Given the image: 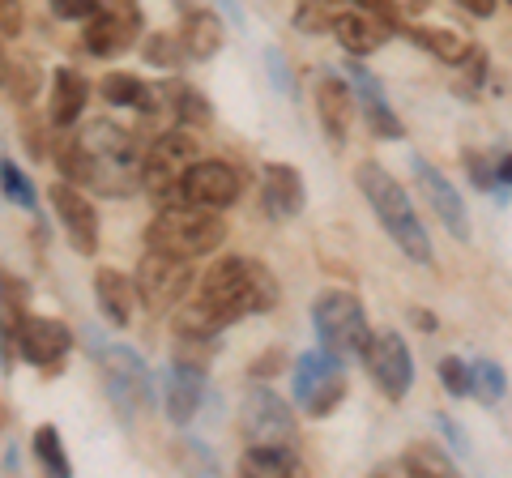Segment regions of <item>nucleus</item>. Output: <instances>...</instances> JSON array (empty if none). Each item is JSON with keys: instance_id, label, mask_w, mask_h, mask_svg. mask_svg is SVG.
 Instances as JSON below:
<instances>
[{"instance_id": "obj_37", "label": "nucleus", "mask_w": 512, "mask_h": 478, "mask_svg": "<svg viewBox=\"0 0 512 478\" xmlns=\"http://www.w3.org/2000/svg\"><path fill=\"white\" fill-rule=\"evenodd\" d=\"M52 13L64 22H77V18H90L94 13V0H52Z\"/></svg>"}, {"instance_id": "obj_10", "label": "nucleus", "mask_w": 512, "mask_h": 478, "mask_svg": "<svg viewBox=\"0 0 512 478\" xmlns=\"http://www.w3.org/2000/svg\"><path fill=\"white\" fill-rule=\"evenodd\" d=\"M248 444H295V414L274 389H252L239 410Z\"/></svg>"}, {"instance_id": "obj_2", "label": "nucleus", "mask_w": 512, "mask_h": 478, "mask_svg": "<svg viewBox=\"0 0 512 478\" xmlns=\"http://www.w3.org/2000/svg\"><path fill=\"white\" fill-rule=\"evenodd\" d=\"M150 248L158 252H171V257H184V261H197V257H210V252L222 248L227 239V222H222V210H210V205H197V201H171V205H158L154 222L146 227Z\"/></svg>"}, {"instance_id": "obj_33", "label": "nucleus", "mask_w": 512, "mask_h": 478, "mask_svg": "<svg viewBox=\"0 0 512 478\" xmlns=\"http://www.w3.org/2000/svg\"><path fill=\"white\" fill-rule=\"evenodd\" d=\"M146 56H150V65L175 69V65H180V60H184L188 52H184L180 35H154V39H150V47H146Z\"/></svg>"}, {"instance_id": "obj_43", "label": "nucleus", "mask_w": 512, "mask_h": 478, "mask_svg": "<svg viewBox=\"0 0 512 478\" xmlns=\"http://www.w3.org/2000/svg\"><path fill=\"white\" fill-rule=\"evenodd\" d=\"M508 5H512V0H508Z\"/></svg>"}, {"instance_id": "obj_18", "label": "nucleus", "mask_w": 512, "mask_h": 478, "mask_svg": "<svg viewBox=\"0 0 512 478\" xmlns=\"http://www.w3.org/2000/svg\"><path fill=\"white\" fill-rule=\"evenodd\" d=\"M333 35H338V43L350 56H372L376 47H384V39H389V22L372 9H350V13L333 18Z\"/></svg>"}, {"instance_id": "obj_32", "label": "nucleus", "mask_w": 512, "mask_h": 478, "mask_svg": "<svg viewBox=\"0 0 512 478\" xmlns=\"http://www.w3.org/2000/svg\"><path fill=\"white\" fill-rule=\"evenodd\" d=\"M474 389L483 393V402H500V397L508 393V380L500 372V363H474Z\"/></svg>"}, {"instance_id": "obj_35", "label": "nucleus", "mask_w": 512, "mask_h": 478, "mask_svg": "<svg viewBox=\"0 0 512 478\" xmlns=\"http://www.w3.org/2000/svg\"><path fill=\"white\" fill-rule=\"evenodd\" d=\"M295 22H299L303 35H320V30H325V26H333L329 9H325V0H303L299 13H295Z\"/></svg>"}, {"instance_id": "obj_19", "label": "nucleus", "mask_w": 512, "mask_h": 478, "mask_svg": "<svg viewBox=\"0 0 512 478\" xmlns=\"http://www.w3.org/2000/svg\"><path fill=\"white\" fill-rule=\"evenodd\" d=\"M261 197L269 205V214L278 218H295L303 214V201H308V188H303V175L286 163H265L261 171Z\"/></svg>"}, {"instance_id": "obj_7", "label": "nucleus", "mask_w": 512, "mask_h": 478, "mask_svg": "<svg viewBox=\"0 0 512 478\" xmlns=\"http://www.w3.org/2000/svg\"><path fill=\"white\" fill-rule=\"evenodd\" d=\"M291 389H295V402L320 419V414H333L338 402L346 397V372H342V355L333 350H308V355L295 359V372H291Z\"/></svg>"}, {"instance_id": "obj_25", "label": "nucleus", "mask_w": 512, "mask_h": 478, "mask_svg": "<svg viewBox=\"0 0 512 478\" xmlns=\"http://www.w3.org/2000/svg\"><path fill=\"white\" fill-rule=\"evenodd\" d=\"M414 39H419L427 52H436L440 60H448V65H461V60L470 56V43L461 39V30H453V26H423V30H414Z\"/></svg>"}, {"instance_id": "obj_27", "label": "nucleus", "mask_w": 512, "mask_h": 478, "mask_svg": "<svg viewBox=\"0 0 512 478\" xmlns=\"http://www.w3.org/2000/svg\"><path fill=\"white\" fill-rule=\"evenodd\" d=\"M171 111L184 129H205V124H210V103H205V94L188 90V86H171Z\"/></svg>"}, {"instance_id": "obj_42", "label": "nucleus", "mask_w": 512, "mask_h": 478, "mask_svg": "<svg viewBox=\"0 0 512 478\" xmlns=\"http://www.w3.org/2000/svg\"><path fill=\"white\" fill-rule=\"evenodd\" d=\"M9 73H13V60L5 56V47H0V86H9Z\"/></svg>"}, {"instance_id": "obj_13", "label": "nucleus", "mask_w": 512, "mask_h": 478, "mask_svg": "<svg viewBox=\"0 0 512 478\" xmlns=\"http://www.w3.org/2000/svg\"><path fill=\"white\" fill-rule=\"evenodd\" d=\"M244 193V180L231 163L222 158H197L188 167V180H184V197L197 201V205H210V210H231Z\"/></svg>"}, {"instance_id": "obj_15", "label": "nucleus", "mask_w": 512, "mask_h": 478, "mask_svg": "<svg viewBox=\"0 0 512 478\" xmlns=\"http://www.w3.org/2000/svg\"><path fill=\"white\" fill-rule=\"evenodd\" d=\"M201 397H205V368H192V363L175 359L167 376H163V406H167V419L171 423H192L201 410Z\"/></svg>"}, {"instance_id": "obj_41", "label": "nucleus", "mask_w": 512, "mask_h": 478, "mask_svg": "<svg viewBox=\"0 0 512 478\" xmlns=\"http://www.w3.org/2000/svg\"><path fill=\"white\" fill-rule=\"evenodd\" d=\"M355 5H359V9H372V13H389L397 0H355Z\"/></svg>"}, {"instance_id": "obj_40", "label": "nucleus", "mask_w": 512, "mask_h": 478, "mask_svg": "<svg viewBox=\"0 0 512 478\" xmlns=\"http://www.w3.org/2000/svg\"><path fill=\"white\" fill-rule=\"evenodd\" d=\"M495 175H500V184H504V188L512 184V154H504L500 163H495Z\"/></svg>"}, {"instance_id": "obj_8", "label": "nucleus", "mask_w": 512, "mask_h": 478, "mask_svg": "<svg viewBox=\"0 0 512 478\" xmlns=\"http://www.w3.org/2000/svg\"><path fill=\"white\" fill-rule=\"evenodd\" d=\"M137 304H146L150 316H167L175 304L188 299V286H192V269L184 257H171V252H158L150 248L137 265Z\"/></svg>"}, {"instance_id": "obj_5", "label": "nucleus", "mask_w": 512, "mask_h": 478, "mask_svg": "<svg viewBox=\"0 0 512 478\" xmlns=\"http://www.w3.org/2000/svg\"><path fill=\"white\" fill-rule=\"evenodd\" d=\"M192 163H197V137H192V129H184V124L167 129L141 158V188L158 205L184 201V180Z\"/></svg>"}, {"instance_id": "obj_23", "label": "nucleus", "mask_w": 512, "mask_h": 478, "mask_svg": "<svg viewBox=\"0 0 512 478\" xmlns=\"http://www.w3.org/2000/svg\"><path fill=\"white\" fill-rule=\"evenodd\" d=\"M222 30H227V26H222L218 13H210V9H192L188 18H184V26H180V43H184L188 60H210V56H218Z\"/></svg>"}, {"instance_id": "obj_26", "label": "nucleus", "mask_w": 512, "mask_h": 478, "mask_svg": "<svg viewBox=\"0 0 512 478\" xmlns=\"http://www.w3.org/2000/svg\"><path fill=\"white\" fill-rule=\"evenodd\" d=\"M146 82L141 77H133V73H107L103 82H99V94H103V103H111V107H137L141 99H146Z\"/></svg>"}, {"instance_id": "obj_17", "label": "nucleus", "mask_w": 512, "mask_h": 478, "mask_svg": "<svg viewBox=\"0 0 512 478\" xmlns=\"http://www.w3.org/2000/svg\"><path fill=\"white\" fill-rule=\"evenodd\" d=\"M316 116L320 124H325V133L333 146H346L350 137V124H355V94H350V86L342 82V77L325 73L316 86Z\"/></svg>"}, {"instance_id": "obj_21", "label": "nucleus", "mask_w": 512, "mask_h": 478, "mask_svg": "<svg viewBox=\"0 0 512 478\" xmlns=\"http://www.w3.org/2000/svg\"><path fill=\"white\" fill-rule=\"evenodd\" d=\"M94 299H99V312L107 316L111 325H128L133 321V299H137V286L128 282L120 269L111 265H99V274H94Z\"/></svg>"}, {"instance_id": "obj_3", "label": "nucleus", "mask_w": 512, "mask_h": 478, "mask_svg": "<svg viewBox=\"0 0 512 478\" xmlns=\"http://www.w3.org/2000/svg\"><path fill=\"white\" fill-rule=\"evenodd\" d=\"M359 188H363L367 205H372V214L380 218V227L393 235V244L402 248L410 261L431 265V239H427V231H423L419 214H414L406 188L397 184L380 163H363V167H359Z\"/></svg>"}, {"instance_id": "obj_24", "label": "nucleus", "mask_w": 512, "mask_h": 478, "mask_svg": "<svg viewBox=\"0 0 512 478\" xmlns=\"http://www.w3.org/2000/svg\"><path fill=\"white\" fill-rule=\"evenodd\" d=\"M299 470V457L291 444H252V449L239 457V474H265V478H282V474H295Z\"/></svg>"}, {"instance_id": "obj_20", "label": "nucleus", "mask_w": 512, "mask_h": 478, "mask_svg": "<svg viewBox=\"0 0 512 478\" xmlns=\"http://www.w3.org/2000/svg\"><path fill=\"white\" fill-rule=\"evenodd\" d=\"M86 99H90V82L82 73L73 69H56L52 77V107H47V120L52 129H73L86 111Z\"/></svg>"}, {"instance_id": "obj_29", "label": "nucleus", "mask_w": 512, "mask_h": 478, "mask_svg": "<svg viewBox=\"0 0 512 478\" xmlns=\"http://www.w3.org/2000/svg\"><path fill=\"white\" fill-rule=\"evenodd\" d=\"M406 474H436V478H453V461H448L436 444H414V449L402 457Z\"/></svg>"}, {"instance_id": "obj_12", "label": "nucleus", "mask_w": 512, "mask_h": 478, "mask_svg": "<svg viewBox=\"0 0 512 478\" xmlns=\"http://www.w3.org/2000/svg\"><path fill=\"white\" fill-rule=\"evenodd\" d=\"M47 201H52V210L60 218L64 235H69L73 252H82V257H94L99 252V210L86 201L82 188H73V180H60L52 184V193H47Z\"/></svg>"}, {"instance_id": "obj_1", "label": "nucleus", "mask_w": 512, "mask_h": 478, "mask_svg": "<svg viewBox=\"0 0 512 478\" xmlns=\"http://www.w3.org/2000/svg\"><path fill=\"white\" fill-rule=\"evenodd\" d=\"M278 308V282L261 261L227 257L201 278L197 295L188 299L175 316V333H201L218 338L222 329L244 321L252 312H274Z\"/></svg>"}, {"instance_id": "obj_36", "label": "nucleus", "mask_w": 512, "mask_h": 478, "mask_svg": "<svg viewBox=\"0 0 512 478\" xmlns=\"http://www.w3.org/2000/svg\"><path fill=\"white\" fill-rule=\"evenodd\" d=\"M466 167H470V180L478 188H500V175H495V158L478 154V150H466Z\"/></svg>"}, {"instance_id": "obj_34", "label": "nucleus", "mask_w": 512, "mask_h": 478, "mask_svg": "<svg viewBox=\"0 0 512 478\" xmlns=\"http://www.w3.org/2000/svg\"><path fill=\"white\" fill-rule=\"evenodd\" d=\"M35 90H39V69L26 65V60H18L13 73H9V94L18 103H30V99H35Z\"/></svg>"}, {"instance_id": "obj_9", "label": "nucleus", "mask_w": 512, "mask_h": 478, "mask_svg": "<svg viewBox=\"0 0 512 478\" xmlns=\"http://www.w3.org/2000/svg\"><path fill=\"white\" fill-rule=\"evenodd\" d=\"M13 342L18 355L35 368H60V359L73 350V329L52 316H13Z\"/></svg>"}, {"instance_id": "obj_6", "label": "nucleus", "mask_w": 512, "mask_h": 478, "mask_svg": "<svg viewBox=\"0 0 512 478\" xmlns=\"http://www.w3.org/2000/svg\"><path fill=\"white\" fill-rule=\"evenodd\" d=\"M312 325H316L320 346L342 359H363L367 342H372L367 316L350 291H320L312 304Z\"/></svg>"}, {"instance_id": "obj_4", "label": "nucleus", "mask_w": 512, "mask_h": 478, "mask_svg": "<svg viewBox=\"0 0 512 478\" xmlns=\"http://www.w3.org/2000/svg\"><path fill=\"white\" fill-rule=\"evenodd\" d=\"M86 346H90L94 368H99V376H103L107 397L116 402V410L124 414V419H133L137 410H146L154 402L150 368H146V359H141L133 346L107 342L99 329H86Z\"/></svg>"}, {"instance_id": "obj_28", "label": "nucleus", "mask_w": 512, "mask_h": 478, "mask_svg": "<svg viewBox=\"0 0 512 478\" xmlns=\"http://www.w3.org/2000/svg\"><path fill=\"white\" fill-rule=\"evenodd\" d=\"M35 457H39V466L47 474H60V478H69L73 466H69V457H64V444H60V432L52 423H43L39 432H35Z\"/></svg>"}, {"instance_id": "obj_14", "label": "nucleus", "mask_w": 512, "mask_h": 478, "mask_svg": "<svg viewBox=\"0 0 512 478\" xmlns=\"http://www.w3.org/2000/svg\"><path fill=\"white\" fill-rule=\"evenodd\" d=\"M137 9H94L90 18H86V30H82V39H86V52L90 56H120L128 52V47L137 43Z\"/></svg>"}, {"instance_id": "obj_11", "label": "nucleus", "mask_w": 512, "mask_h": 478, "mask_svg": "<svg viewBox=\"0 0 512 478\" xmlns=\"http://www.w3.org/2000/svg\"><path fill=\"white\" fill-rule=\"evenodd\" d=\"M363 363L372 380L384 389V397H406L414 385V359H410V346L397 338V333H372V342L363 350Z\"/></svg>"}, {"instance_id": "obj_39", "label": "nucleus", "mask_w": 512, "mask_h": 478, "mask_svg": "<svg viewBox=\"0 0 512 478\" xmlns=\"http://www.w3.org/2000/svg\"><path fill=\"white\" fill-rule=\"evenodd\" d=\"M265 60H269V73H274V82H278V90H291V86H286V73H282V56L274 52V47H269V52H265Z\"/></svg>"}, {"instance_id": "obj_38", "label": "nucleus", "mask_w": 512, "mask_h": 478, "mask_svg": "<svg viewBox=\"0 0 512 478\" xmlns=\"http://www.w3.org/2000/svg\"><path fill=\"white\" fill-rule=\"evenodd\" d=\"M457 5L466 13H474V18H491L495 13V0H457Z\"/></svg>"}, {"instance_id": "obj_30", "label": "nucleus", "mask_w": 512, "mask_h": 478, "mask_svg": "<svg viewBox=\"0 0 512 478\" xmlns=\"http://www.w3.org/2000/svg\"><path fill=\"white\" fill-rule=\"evenodd\" d=\"M0 188H5L9 201H18L22 210H35V184H30V175L13 163V158H0Z\"/></svg>"}, {"instance_id": "obj_31", "label": "nucleus", "mask_w": 512, "mask_h": 478, "mask_svg": "<svg viewBox=\"0 0 512 478\" xmlns=\"http://www.w3.org/2000/svg\"><path fill=\"white\" fill-rule=\"evenodd\" d=\"M440 385L453 397H470L474 393V368L448 355V359H440Z\"/></svg>"}, {"instance_id": "obj_16", "label": "nucleus", "mask_w": 512, "mask_h": 478, "mask_svg": "<svg viewBox=\"0 0 512 478\" xmlns=\"http://www.w3.org/2000/svg\"><path fill=\"white\" fill-rule=\"evenodd\" d=\"M414 167H419V184L427 193V205L436 210V218L448 227V235H453V239H470V214H466V201H461V193L431 163H414Z\"/></svg>"}, {"instance_id": "obj_22", "label": "nucleus", "mask_w": 512, "mask_h": 478, "mask_svg": "<svg viewBox=\"0 0 512 478\" xmlns=\"http://www.w3.org/2000/svg\"><path fill=\"white\" fill-rule=\"evenodd\" d=\"M350 77L359 82V111H363V120H367V129H372L376 137H402V120L393 116L389 107H384V94H380V86L372 82V73L367 69H359V65H350Z\"/></svg>"}]
</instances>
